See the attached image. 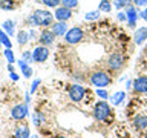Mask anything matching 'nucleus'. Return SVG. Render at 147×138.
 Returning a JSON list of instances; mask_svg holds the SVG:
<instances>
[{"label": "nucleus", "mask_w": 147, "mask_h": 138, "mask_svg": "<svg viewBox=\"0 0 147 138\" xmlns=\"http://www.w3.org/2000/svg\"><path fill=\"white\" fill-rule=\"evenodd\" d=\"M54 22V14L46 11V9H35L34 12L28 17V23L31 26H41V28H48L49 25H52Z\"/></svg>", "instance_id": "nucleus-1"}, {"label": "nucleus", "mask_w": 147, "mask_h": 138, "mask_svg": "<svg viewBox=\"0 0 147 138\" xmlns=\"http://www.w3.org/2000/svg\"><path fill=\"white\" fill-rule=\"evenodd\" d=\"M89 81L96 89H101V87H107L112 83V77L106 71H94L89 77Z\"/></svg>", "instance_id": "nucleus-2"}, {"label": "nucleus", "mask_w": 147, "mask_h": 138, "mask_svg": "<svg viewBox=\"0 0 147 138\" xmlns=\"http://www.w3.org/2000/svg\"><path fill=\"white\" fill-rule=\"evenodd\" d=\"M110 114H112V109L110 106L106 103V101H98L94 108V118L96 121H107Z\"/></svg>", "instance_id": "nucleus-3"}, {"label": "nucleus", "mask_w": 147, "mask_h": 138, "mask_svg": "<svg viewBox=\"0 0 147 138\" xmlns=\"http://www.w3.org/2000/svg\"><path fill=\"white\" fill-rule=\"evenodd\" d=\"M83 39H84V31L78 26L67 29V32L64 34V41H66L67 45H77V43H80Z\"/></svg>", "instance_id": "nucleus-4"}, {"label": "nucleus", "mask_w": 147, "mask_h": 138, "mask_svg": "<svg viewBox=\"0 0 147 138\" xmlns=\"http://www.w3.org/2000/svg\"><path fill=\"white\" fill-rule=\"evenodd\" d=\"M124 55L123 54H119V52H113V54H110L109 55V58H107V62H106V66H107L109 71H113V72H117L119 71L123 66H124Z\"/></svg>", "instance_id": "nucleus-5"}, {"label": "nucleus", "mask_w": 147, "mask_h": 138, "mask_svg": "<svg viewBox=\"0 0 147 138\" xmlns=\"http://www.w3.org/2000/svg\"><path fill=\"white\" fill-rule=\"evenodd\" d=\"M49 58V48L43 45H38L32 49V60L35 63H45Z\"/></svg>", "instance_id": "nucleus-6"}, {"label": "nucleus", "mask_w": 147, "mask_h": 138, "mask_svg": "<svg viewBox=\"0 0 147 138\" xmlns=\"http://www.w3.org/2000/svg\"><path fill=\"white\" fill-rule=\"evenodd\" d=\"M67 94H69V98H71L74 103H80L86 95V89L81 85H72V86H69Z\"/></svg>", "instance_id": "nucleus-7"}, {"label": "nucleus", "mask_w": 147, "mask_h": 138, "mask_svg": "<svg viewBox=\"0 0 147 138\" xmlns=\"http://www.w3.org/2000/svg\"><path fill=\"white\" fill-rule=\"evenodd\" d=\"M28 117V104L26 103H20L12 106L11 109V118L16 120V121H22Z\"/></svg>", "instance_id": "nucleus-8"}, {"label": "nucleus", "mask_w": 147, "mask_h": 138, "mask_svg": "<svg viewBox=\"0 0 147 138\" xmlns=\"http://www.w3.org/2000/svg\"><path fill=\"white\" fill-rule=\"evenodd\" d=\"M14 138H31V132H29V126L26 124L25 120L17 123L16 129H14Z\"/></svg>", "instance_id": "nucleus-9"}, {"label": "nucleus", "mask_w": 147, "mask_h": 138, "mask_svg": "<svg viewBox=\"0 0 147 138\" xmlns=\"http://www.w3.org/2000/svg\"><path fill=\"white\" fill-rule=\"evenodd\" d=\"M132 89L135 94H147V77L141 75L133 80L132 83Z\"/></svg>", "instance_id": "nucleus-10"}, {"label": "nucleus", "mask_w": 147, "mask_h": 138, "mask_svg": "<svg viewBox=\"0 0 147 138\" xmlns=\"http://www.w3.org/2000/svg\"><path fill=\"white\" fill-rule=\"evenodd\" d=\"M55 41V35H54V32L51 31V29H48V28H45L43 31H41V34H40V37H38V43L40 45H43V46H49L52 45Z\"/></svg>", "instance_id": "nucleus-11"}, {"label": "nucleus", "mask_w": 147, "mask_h": 138, "mask_svg": "<svg viewBox=\"0 0 147 138\" xmlns=\"http://www.w3.org/2000/svg\"><path fill=\"white\" fill-rule=\"evenodd\" d=\"M71 17H72V9L64 6H58L54 12V18H57L58 22H67Z\"/></svg>", "instance_id": "nucleus-12"}, {"label": "nucleus", "mask_w": 147, "mask_h": 138, "mask_svg": "<svg viewBox=\"0 0 147 138\" xmlns=\"http://www.w3.org/2000/svg\"><path fill=\"white\" fill-rule=\"evenodd\" d=\"M126 17H127V23H129V26L130 28H135L136 25V20H138V11H136V8L135 6H127L126 8Z\"/></svg>", "instance_id": "nucleus-13"}, {"label": "nucleus", "mask_w": 147, "mask_h": 138, "mask_svg": "<svg viewBox=\"0 0 147 138\" xmlns=\"http://www.w3.org/2000/svg\"><path fill=\"white\" fill-rule=\"evenodd\" d=\"M51 31L54 32L55 37H64V34L67 32V25H66V22L52 23V28H51Z\"/></svg>", "instance_id": "nucleus-14"}, {"label": "nucleus", "mask_w": 147, "mask_h": 138, "mask_svg": "<svg viewBox=\"0 0 147 138\" xmlns=\"http://www.w3.org/2000/svg\"><path fill=\"white\" fill-rule=\"evenodd\" d=\"M146 40H147V26L138 28V29L135 31V35H133L135 45H141V43H144Z\"/></svg>", "instance_id": "nucleus-15"}, {"label": "nucleus", "mask_w": 147, "mask_h": 138, "mask_svg": "<svg viewBox=\"0 0 147 138\" xmlns=\"http://www.w3.org/2000/svg\"><path fill=\"white\" fill-rule=\"evenodd\" d=\"M133 127L138 129V131H142V129L147 127V117L146 115H136L133 118Z\"/></svg>", "instance_id": "nucleus-16"}, {"label": "nucleus", "mask_w": 147, "mask_h": 138, "mask_svg": "<svg viewBox=\"0 0 147 138\" xmlns=\"http://www.w3.org/2000/svg\"><path fill=\"white\" fill-rule=\"evenodd\" d=\"M3 31H6V34L9 37H12L14 35V32H16V22H12V20H6V22H3Z\"/></svg>", "instance_id": "nucleus-17"}, {"label": "nucleus", "mask_w": 147, "mask_h": 138, "mask_svg": "<svg viewBox=\"0 0 147 138\" xmlns=\"http://www.w3.org/2000/svg\"><path fill=\"white\" fill-rule=\"evenodd\" d=\"M17 41H18V45H20V46H25L28 41H29V32H26L25 29H23V31H18Z\"/></svg>", "instance_id": "nucleus-18"}, {"label": "nucleus", "mask_w": 147, "mask_h": 138, "mask_svg": "<svg viewBox=\"0 0 147 138\" xmlns=\"http://www.w3.org/2000/svg\"><path fill=\"white\" fill-rule=\"evenodd\" d=\"M18 66H20L22 72H23V75H25L26 78H29V77L32 75V69L29 68V64H28L25 60H20V62H18Z\"/></svg>", "instance_id": "nucleus-19"}, {"label": "nucleus", "mask_w": 147, "mask_h": 138, "mask_svg": "<svg viewBox=\"0 0 147 138\" xmlns=\"http://www.w3.org/2000/svg\"><path fill=\"white\" fill-rule=\"evenodd\" d=\"M112 6H113V5L110 3V0H101L100 5H98V11H101V12H110Z\"/></svg>", "instance_id": "nucleus-20"}, {"label": "nucleus", "mask_w": 147, "mask_h": 138, "mask_svg": "<svg viewBox=\"0 0 147 138\" xmlns=\"http://www.w3.org/2000/svg\"><path fill=\"white\" fill-rule=\"evenodd\" d=\"M0 41H2V45L5 46V48H11V39H9V35L5 32L3 29H0Z\"/></svg>", "instance_id": "nucleus-21"}, {"label": "nucleus", "mask_w": 147, "mask_h": 138, "mask_svg": "<svg viewBox=\"0 0 147 138\" xmlns=\"http://www.w3.org/2000/svg\"><path fill=\"white\" fill-rule=\"evenodd\" d=\"M14 8H16V5H14L12 0H0V9H3V11H12Z\"/></svg>", "instance_id": "nucleus-22"}, {"label": "nucleus", "mask_w": 147, "mask_h": 138, "mask_svg": "<svg viewBox=\"0 0 147 138\" xmlns=\"http://www.w3.org/2000/svg\"><path fill=\"white\" fill-rule=\"evenodd\" d=\"M124 98H126V94H124V92H117L115 95H112V104L118 106L119 103H123Z\"/></svg>", "instance_id": "nucleus-23"}, {"label": "nucleus", "mask_w": 147, "mask_h": 138, "mask_svg": "<svg viewBox=\"0 0 147 138\" xmlns=\"http://www.w3.org/2000/svg\"><path fill=\"white\" fill-rule=\"evenodd\" d=\"M60 3H61V6L69 9H75L78 6V0H60Z\"/></svg>", "instance_id": "nucleus-24"}, {"label": "nucleus", "mask_w": 147, "mask_h": 138, "mask_svg": "<svg viewBox=\"0 0 147 138\" xmlns=\"http://www.w3.org/2000/svg\"><path fill=\"white\" fill-rule=\"evenodd\" d=\"M132 5V0H113V6L121 9V8H127Z\"/></svg>", "instance_id": "nucleus-25"}, {"label": "nucleus", "mask_w": 147, "mask_h": 138, "mask_svg": "<svg viewBox=\"0 0 147 138\" xmlns=\"http://www.w3.org/2000/svg\"><path fill=\"white\" fill-rule=\"evenodd\" d=\"M40 2L48 8H58L60 6V0H40Z\"/></svg>", "instance_id": "nucleus-26"}, {"label": "nucleus", "mask_w": 147, "mask_h": 138, "mask_svg": "<svg viewBox=\"0 0 147 138\" xmlns=\"http://www.w3.org/2000/svg\"><path fill=\"white\" fill-rule=\"evenodd\" d=\"M100 12H101V11H90V12H86L84 18H86V20H96V18L100 17Z\"/></svg>", "instance_id": "nucleus-27"}, {"label": "nucleus", "mask_w": 147, "mask_h": 138, "mask_svg": "<svg viewBox=\"0 0 147 138\" xmlns=\"http://www.w3.org/2000/svg\"><path fill=\"white\" fill-rule=\"evenodd\" d=\"M3 54H5V57H6V60H8L9 63H14V62H16V57H14V54H12L11 48H6Z\"/></svg>", "instance_id": "nucleus-28"}, {"label": "nucleus", "mask_w": 147, "mask_h": 138, "mask_svg": "<svg viewBox=\"0 0 147 138\" xmlns=\"http://www.w3.org/2000/svg\"><path fill=\"white\" fill-rule=\"evenodd\" d=\"M34 123H35V126H41V124H43V114L35 112L34 114Z\"/></svg>", "instance_id": "nucleus-29"}, {"label": "nucleus", "mask_w": 147, "mask_h": 138, "mask_svg": "<svg viewBox=\"0 0 147 138\" xmlns=\"http://www.w3.org/2000/svg\"><path fill=\"white\" fill-rule=\"evenodd\" d=\"M132 3L135 5V6H138V8H142V6L147 5V0H132Z\"/></svg>", "instance_id": "nucleus-30"}, {"label": "nucleus", "mask_w": 147, "mask_h": 138, "mask_svg": "<svg viewBox=\"0 0 147 138\" xmlns=\"http://www.w3.org/2000/svg\"><path fill=\"white\" fill-rule=\"evenodd\" d=\"M96 94H98V97H101V98H107V92L104 91V87H101V89H96Z\"/></svg>", "instance_id": "nucleus-31"}, {"label": "nucleus", "mask_w": 147, "mask_h": 138, "mask_svg": "<svg viewBox=\"0 0 147 138\" xmlns=\"http://www.w3.org/2000/svg\"><path fill=\"white\" fill-rule=\"evenodd\" d=\"M28 60V63L29 62H34V60H32V52H23V60Z\"/></svg>", "instance_id": "nucleus-32"}, {"label": "nucleus", "mask_w": 147, "mask_h": 138, "mask_svg": "<svg viewBox=\"0 0 147 138\" xmlns=\"http://www.w3.org/2000/svg\"><path fill=\"white\" fill-rule=\"evenodd\" d=\"M140 16H141V18H142L144 22H147V8H146V9H142V11L140 12Z\"/></svg>", "instance_id": "nucleus-33"}, {"label": "nucleus", "mask_w": 147, "mask_h": 138, "mask_svg": "<svg viewBox=\"0 0 147 138\" xmlns=\"http://www.w3.org/2000/svg\"><path fill=\"white\" fill-rule=\"evenodd\" d=\"M40 85V80H34L32 81V87H31V92H34L35 89H37V86Z\"/></svg>", "instance_id": "nucleus-34"}, {"label": "nucleus", "mask_w": 147, "mask_h": 138, "mask_svg": "<svg viewBox=\"0 0 147 138\" xmlns=\"http://www.w3.org/2000/svg\"><path fill=\"white\" fill-rule=\"evenodd\" d=\"M118 20H121V22L127 20V17H126V12H118Z\"/></svg>", "instance_id": "nucleus-35"}, {"label": "nucleus", "mask_w": 147, "mask_h": 138, "mask_svg": "<svg viewBox=\"0 0 147 138\" xmlns=\"http://www.w3.org/2000/svg\"><path fill=\"white\" fill-rule=\"evenodd\" d=\"M11 78H12L14 81H17V80H18V77H17V75H16V74H14V72H11Z\"/></svg>", "instance_id": "nucleus-36"}, {"label": "nucleus", "mask_w": 147, "mask_h": 138, "mask_svg": "<svg viewBox=\"0 0 147 138\" xmlns=\"http://www.w3.org/2000/svg\"><path fill=\"white\" fill-rule=\"evenodd\" d=\"M54 138H66L64 135H57V137H54Z\"/></svg>", "instance_id": "nucleus-37"}, {"label": "nucleus", "mask_w": 147, "mask_h": 138, "mask_svg": "<svg viewBox=\"0 0 147 138\" xmlns=\"http://www.w3.org/2000/svg\"><path fill=\"white\" fill-rule=\"evenodd\" d=\"M2 46H3V45H2V41H0V49H2Z\"/></svg>", "instance_id": "nucleus-38"}, {"label": "nucleus", "mask_w": 147, "mask_h": 138, "mask_svg": "<svg viewBox=\"0 0 147 138\" xmlns=\"http://www.w3.org/2000/svg\"><path fill=\"white\" fill-rule=\"evenodd\" d=\"M31 138H37V135H34V137H31Z\"/></svg>", "instance_id": "nucleus-39"}]
</instances>
